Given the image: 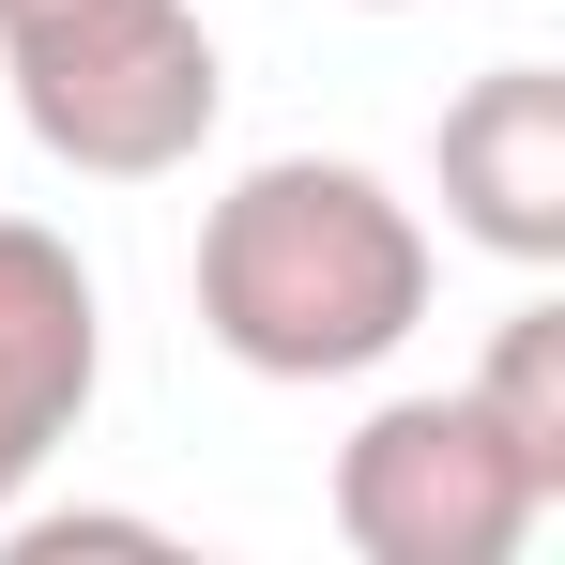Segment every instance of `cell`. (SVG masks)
<instances>
[{
	"instance_id": "2",
	"label": "cell",
	"mask_w": 565,
	"mask_h": 565,
	"mask_svg": "<svg viewBox=\"0 0 565 565\" xmlns=\"http://www.w3.org/2000/svg\"><path fill=\"white\" fill-rule=\"evenodd\" d=\"M0 107L93 184H169L199 169L230 77H214L199 0H31L0 15Z\"/></svg>"
},
{
	"instance_id": "5",
	"label": "cell",
	"mask_w": 565,
	"mask_h": 565,
	"mask_svg": "<svg viewBox=\"0 0 565 565\" xmlns=\"http://www.w3.org/2000/svg\"><path fill=\"white\" fill-rule=\"evenodd\" d=\"M428 169H444V214H459L489 260H520V276L565 260V77L551 62H489L444 107Z\"/></svg>"
},
{
	"instance_id": "7",
	"label": "cell",
	"mask_w": 565,
	"mask_h": 565,
	"mask_svg": "<svg viewBox=\"0 0 565 565\" xmlns=\"http://www.w3.org/2000/svg\"><path fill=\"white\" fill-rule=\"evenodd\" d=\"M0 15H31V0H0Z\"/></svg>"
},
{
	"instance_id": "8",
	"label": "cell",
	"mask_w": 565,
	"mask_h": 565,
	"mask_svg": "<svg viewBox=\"0 0 565 565\" xmlns=\"http://www.w3.org/2000/svg\"><path fill=\"white\" fill-rule=\"evenodd\" d=\"M367 15H397V0H367Z\"/></svg>"
},
{
	"instance_id": "6",
	"label": "cell",
	"mask_w": 565,
	"mask_h": 565,
	"mask_svg": "<svg viewBox=\"0 0 565 565\" xmlns=\"http://www.w3.org/2000/svg\"><path fill=\"white\" fill-rule=\"evenodd\" d=\"M459 397L520 444V459H535V489L565 504V306H551V290H535V306H504V337H489V367H473Z\"/></svg>"
},
{
	"instance_id": "4",
	"label": "cell",
	"mask_w": 565,
	"mask_h": 565,
	"mask_svg": "<svg viewBox=\"0 0 565 565\" xmlns=\"http://www.w3.org/2000/svg\"><path fill=\"white\" fill-rule=\"evenodd\" d=\"M107 382V306H93V260L46 230V214H0V520L31 504V473L77 444Z\"/></svg>"
},
{
	"instance_id": "1",
	"label": "cell",
	"mask_w": 565,
	"mask_h": 565,
	"mask_svg": "<svg viewBox=\"0 0 565 565\" xmlns=\"http://www.w3.org/2000/svg\"><path fill=\"white\" fill-rule=\"evenodd\" d=\"M428 321V214L352 153H260L199 214V337L245 382H367Z\"/></svg>"
},
{
	"instance_id": "3",
	"label": "cell",
	"mask_w": 565,
	"mask_h": 565,
	"mask_svg": "<svg viewBox=\"0 0 565 565\" xmlns=\"http://www.w3.org/2000/svg\"><path fill=\"white\" fill-rule=\"evenodd\" d=\"M535 520H551V489L473 397H382L337 444V535L367 565H504Z\"/></svg>"
}]
</instances>
